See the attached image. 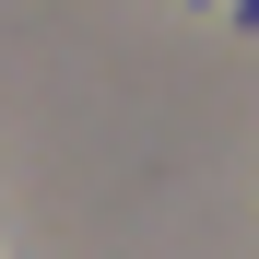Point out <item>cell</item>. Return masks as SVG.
<instances>
[{"label": "cell", "mask_w": 259, "mask_h": 259, "mask_svg": "<svg viewBox=\"0 0 259 259\" xmlns=\"http://www.w3.org/2000/svg\"><path fill=\"white\" fill-rule=\"evenodd\" d=\"M224 12H236V24H247V35H259V0H224Z\"/></svg>", "instance_id": "obj_1"}]
</instances>
